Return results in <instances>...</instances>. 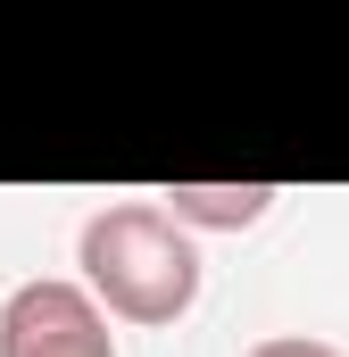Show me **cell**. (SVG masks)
<instances>
[{
    "mask_svg": "<svg viewBox=\"0 0 349 357\" xmlns=\"http://www.w3.org/2000/svg\"><path fill=\"white\" fill-rule=\"evenodd\" d=\"M0 357H117L108 316L91 307L84 282H17L8 307H0Z\"/></svg>",
    "mask_w": 349,
    "mask_h": 357,
    "instance_id": "cell-2",
    "label": "cell"
},
{
    "mask_svg": "<svg viewBox=\"0 0 349 357\" xmlns=\"http://www.w3.org/2000/svg\"><path fill=\"white\" fill-rule=\"evenodd\" d=\"M158 199H167V216L183 233H242V225H258L283 191L274 183H167Z\"/></svg>",
    "mask_w": 349,
    "mask_h": 357,
    "instance_id": "cell-3",
    "label": "cell"
},
{
    "mask_svg": "<svg viewBox=\"0 0 349 357\" xmlns=\"http://www.w3.org/2000/svg\"><path fill=\"white\" fill-rule=\"evenodd\" d=\"M242 357H349V349H333V341H308V333H274V341H258V349H242Z\"/></svg>",
    "mask_w": 349,
    "mask_h": 357,
    "instance_id": "cell-4",
    "label": "cell"
},
{
    "mask_svg": "<svg viewBox=\"0 0 349 357\" xmlns=\"http://www.w3.org/2000/svg\"><path fill=\"white\" fill-rule=\"evenodd\" d=\"M75 266H84L91 307L125 316V324H174L200 299V241L150 199H117V208L84 216Z\"/></svg>",
    "mask_w": 349,
    "mask_h": 357,
    "instance_id": "cell-1",
    "label": "cell"
}]
</instances>
